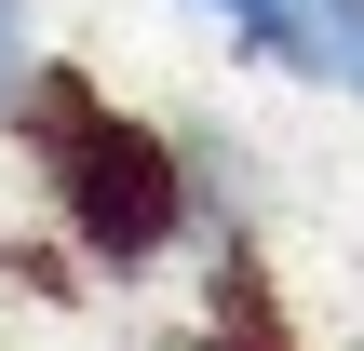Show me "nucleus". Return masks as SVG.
<instances>
[{
    "instance_id": "1",
    "label": "nucleus",
    "mask_w": 364,
    "mask_h": 351,
    "mask_svg": "<svg viewBox=\"0 0 364 351\" xmlns=\"http://www.w3.org/2000/svg\"><path fill=\"white\" fill-rule=\"evenodd\" d=\"M14 122H27V149H41L54 216L81 230V257L149 271V257H176V243L203 230V162H189V135H162V122L108 108L81 68H41Z\"/></svg>"
},
{
    "instance_id": "2",
    "label": "nucleus",
    "mask_w": 364,
    "mask_h": 351,
    "mask_svg": "<svg viewBox=\"0 0 364 351\" xmlns=\"http://www.w3.org/2000/svg\"><path fill=\"white\" fill-rule=\"evenodd\" d=\"M189 14H216L257 68H284V81H311V27H297V0H189Z\"/></svg>"
},
{
    "instance_id": "3",
    "label": "nucleus",
    "mask_w": 364,
    "mask_h": 351,
    "mask_svg": "<svg viewBox=\"0 0 364 351\" xmlns=\"http://www.w3.org/2000/svg\"><path fill=\"white\" fill-rule=\"evenodd\" d=\"M297 27H311V81L364 108V0H297Z\"/></svg>"
},
{
    "instance_id": "4",
    "label": "nucleus",
    "mask_w": 364,
    "mask_h": 351,
    "mask_svg": "<svg viewBox=\"0 0 364 351\" xmlns=\"http://www.w3.org/2000/svg\"><path fill=\"white\" fill-rule=\"evenodd\" d=\"M27 14H41V0H0V122H14V108H27V81H41V54H27Z\"/></svg>"
}]
</instances>
